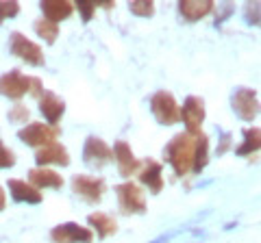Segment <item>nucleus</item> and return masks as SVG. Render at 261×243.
I'll use <instances>...</instances> for the list:
<instances>
[{
    "label": "nucleus",
    "instance_id": "1",
    "mask_svg": "<svg viewBox=\"0 0 261 243\" xmlns=\"http://www.w3.org/2000/svg\"><path fill=\"white\" fill-rule=\"evenodd\" d=\"M194 141H196V135H187V133H178L174 135L172 139L166 143L163 148V159L170 163L172 172L183 178L192 172V161H194Z\"/></svg>",
    "mask_w": 261,
    "mask_h": 243
},
{
    "label": "nucleus",
    "instance_id": "2",
    "mask_svg": "<svg viewBox=\"0 0 261 243\" xmlns=\"http://www.w3.org/2000/svg\"><path fill=\"white\" fill-rule=\"evenodd\" d=\"M116 198H118L120 213H124V215H144L148 210L142 187L135 185L133 180H124L116 185Z\"/></svg>",
    "mask_w": 261,
    "mask_h": 243
},
{
    "label": "nucleus",
    "instance_id": "3",
    "mask_svg": "<svg viewBox=\"0 0 261 243\" xmlns=\"http://www.w3.org/2000/svg\"><path fill=\"white\" fill-rule=\"evenodd\" d=\"M9 50L13 56H18L20 61L29 63V66H44L46 63V56H44V48L35 44L33 39H29L27 35H22L20 31H13L9 35Z\"/></svg>",
    "mask_w": 261,
    "mask_h": 243
},
{
    "label": "nucleus",
    "instance_id": "4",
    "mask_svg": "<svg viewBox=\"0 0 261 243\" xmlns=\"http://www.w3.org/2000/svg\"><path fill=\"white\" fill-rule=\"evenodd\" d=\"M207 117L205 100L200 96H187L183 100V107H178V119L185 124L187 135H198L202 133V122Z\"/></svg>",
    "mask_w": 261,
    "mask_h": 243
},
{
    "label": "nucleus",
    "instance_id": "5",
    "mask_svg": "<svg viewBox=\"0 0 261 243\" xmlns=\"http://www.w3.org/2000/svg\"><path fill=\"white\" fill-rule=\"evenodd\" d=\"M150 113L161 126H174L178 122V102L166 89H159L150 96Z\"/></svg>",
    "mask_w": 261,
    "mask_h": 243
},
{
    "label": "nucleus",
    "instance_id": "6",
    "mask_svg": "<svg viewBox=\"0 0 261 243\" xmlns=\"http://www.w3.org/2000/svg\"><path fill=\"white\" fill-rule=\"evenodd\" d=\"M59 135L61 133L57 126H48L44 122H31V124H24L18 131V139L31 145V148H44L48 143H55L59 139Z\"/></svg>",
    "mask_w": 261,
    "mask_h": 243
},
{
    "label": "nucleus",
    "instance_id": "7",
    "mask_svg": "<svg viewBox=\"0 0 261 243\" xmlns=\"http://www.w3.org/2000/svg\"><path fill=\"white\" fill-rule=\"evenodd\" d=\"M231 109L242 122H255L259 115V94L252 87H238L231 94Z\"/></svg>",
    "mask_w": 261,
    "mask_h": 243
},
{
    "label": "nucleus",
    "instance_id": "8",
    "mask_svg": "<svg viewBox=\"0 0 261 243\" xmlns=\"http://www.w3.org/2000/svg\"><path fill=\"white\" fill-rule=\"evenodd\" d=\"M72 191L87 204H98L102 196L107 193V183L100 176H89V174H76L72 176Z\"/></svg>",
    "mask_w": 261,
    "mask_h": 243
},
{
    "label": "nucleus",
    "instance_id": "9",
    "mask_svg": "<svg viewBox=\"0 0 261 243\" xmlns=\"http://www.w3.org/2000/svg\"><path fill=\"white\" fill-rule=\"evenodd\" d=\"M113 161V150L111 145L100 139L96 135H89L85 139V145H83V163L94 167V169H100L105 165H109Z\"/></svg>",
    "mask_w": 261,
    "mask_h": 243
},
{
    "label": "nucleus",
    "instance_id": "10",
    "mask_svg": "<svg viewBox=\"0 0 261 243\" xmlns=\"http://www.w3.org/2000/svg\"><path fill=\"white\" fill-rule=\"evenodd\" d=\"M50 241L53 243H92L94 232L87 226H81L76 222H65L50 230Z\"/></svg>",
    "mask_w": 261,
    "mask_h": 243
},
{
    "label": "nucleus",
    "instance_id": "11",
    "mask_svg": "<svg viewBox=\"0 0 261 243\" xmlns=\"http://www.w3.org/2000/svg\"><path fill=\"white\" fill-rule=\"evenodd\" d=\"M31 76H24L20 70H9L0 76V96L9 100H20L29 94Z\"/></svg>",
    "mask_w": 261,
    "mask_h": 243
},
{
    "label": "nucleus",
    "instance_id": "12",
    "mask_svg": "<svg viewBox=\"0 0 261 243\" xmlns=\"http://www.w3.org/2000/svg\"><path fill=\"white\" fill-rule=\"evenodd\" d=\"M113 159H116V165H118V172L122 178H128L130 176H135L137 172H140V167H142V161L135 157V152L130 150V145L126 141H116L113 143Z\"/></svg>",
    "mask_w": 261,
    "mask_h": 243
},
{
    "label": "nucleus",
    "instance_id": "13",
    "mask_svg": "<svg viewBox=\"0 0 261 243\" xmlns=\"http://www.w3.org/2000/svg\"><path fill=\"white\" fill-rule=\"evenodd\" d=\"M35 163H37V167H48V165L68 167L70 165V152L59 141L48 143V145H44V148H37V152H35Z\"/></svg>",
    "mask_w": 261,
    "mask_h": 243
},
{
    "label": "nucleus",
    "instance_id": "14",
    "mask_svg": "<svg viewBox=\"0 0 261 243\" xmlns=\"http://www.w3.org/2000/svg\"><path fill=\"white\" fill-rule=\"evenodd\" d=\"M39 113L48 122V126H57L65 113V100L59 98L57 94L48 92V89H44V94L39 96Z\"/></svg>",
    "mask_w": 261,
    "mask_h": 243
},
{
    "label": "nucleus",
    "instance_id": "15",
    "mask_svg": "<svg viewBox=\"0 0 261 243\" xmlns=\"http://www.w3.org/2000/svg\"><path fill=\"white\" fill-rule=\"evenodd\" d=\"M137 178H140V183L144 185V187H148V191L161 193V189H163V167H161L159 161H154V159L142 161V167H140V172H137Z\"/></svg>",
    "mask_w": 261,
    "mask_h": 243
},
{
    "label": "nucleus",
    "instance_id": "16",
    "mask_svg": "<svg viewBox=\"0 0 261 243\" xmlns=\"http://www.w3.org/2000/svg\"><path fill=\"white\" fill-rule=\"evenodd\" d=\"M214 9H216L214 0H181L176 5V11L185 22H198L207 18Z\"/></svg>",
    "mask_w": 261,
    "mask_h": 243
},
{
    "label": "nucleus",
    "instance_id": "17",
    "mask_svg": "<svg viewBox=\"0 0 261 243\" xmlns=\"http://www.w3.org/2000/svg\"><path fill=\"white\" fill-rule=\"evenodd\" d=\"M9 193L15 202H22V204H42L44 202V193L33 187L31 183L20 180V178L9 180Z\"/></svg>",
    "mask_w": 261,
    "mask_h": 243
},
{
    "label": "nucleus",
    "instance_id": "18",
    "mask_svg": "<svg viewBox=\"0 0 261 243\" xmlns=\"http://www.w3.org/2000/svg\"><path fill=\"white\" fill-rule=\"evenodd\" d=\"M29 183L35 189H61L63 187V176L57 174L50 167H33L29 172Z\"/></svg>",
    "mask_w": 261,
    "mask_h": 243
},
{
    "label": "nucleus",
    "instance_id": "19",
    "mask_svg": "<svg viewBox=\"0 0 261 243\" xmlns=\"http://www.w3.org/2000/svg\"><path fill=\"white\" fill-rule=\"evenodd\" d=\"M39 9L44 13V20L59 24L74 13V3H70V0H44V3H39Z\"/></svg>",
    "mask_w": 261,
    "mask_h": 243
},
{
    "label": "nucleus",
    "instance_id": "20",
    "mask_svg": "<svg viewBox=\"0 0 261 243\" xmlns=\"http://www.w3.org/2000/svg\"><path fill=\"white\" fill-rule=\"evenodd\" d=\"M87 224H89V230L98 234V239H107V237H111V234L118 232V222L113 220L111 215L100 213V210L89 213L87 215Z\"/></svg>",
    "mask_w": 261,
    "mask_h": 243
},
{
    "label": "nucleus",
    "instance_id": "21",
    "mask_svg": "<svg viewBox=\"0 0 261 243\" xmlns=\"http://www.w3.org/2000/svg\"><path fill=\"white\" fill-rule=\"evenodd\" d=\"M209 165V137L205 133L196 135L194 141V161H192V172L196 176H200L205 172V167Z\"/></svg>",
    "mask_w": 261,
    "mask_h": 243
},
{
    "label": "nucleus",
    "instance_id": "22",
    "mask_svg": "<svg viewBox=\"0 0 261 243\" xmlns=\"http://www.w3.org/2000/svg\"><path fill=\"white\" fill-rule=\"evenodd\" d=\"M242 137H244V141H242V145L235 148V155H238V157H250V155H255V152L259 150V145H261V131H259V126L244 128Z\"/></svg>",
    "mask_w": 261,
    "mask_h": 243
},
{
    "label": "nucleus",
    "instance_id": "23",
    "mask_svg": "<svg viewBox=\"0 0 261 243\" xmlns=\"http://www.w3.org/2000/svg\"><path fill=\"white\" fill-rule=\"evenodd\" d=\"M33 28H35L37 37H42L44 42L50 44V46L57 42V37H59V24H53V22H48V20H44V18L35 20Z\"/></svg>",
    "mask_w": 261,
    "mask_h": 243
},
{
    "label": "nucleus",
    "instance_id": "24",
    "mask_svg": "<svg viewBox=\"0 0 261 243\" xmlns=\"http://www.w3.org/2000/svg\"><path fill=\"white\" fill-rule=\"evenodd\" d=\"M128 11L137 18H152L154 15V3L152 0H130Z\"/></svg>",
    "mask_w": 261,
    "mask_h": 243
},
{
    "label": "nucleus",
    "instance_id": "25",
    "mask_svg": "<svg viewBox=\"0 0 261 243\" xmlns=\"http://www.w3.org/2000/svg\"><path fill=\"white\" fill-rule=\"evenodd\" d=\"M29 115H31V111H29L27 107H24L22 102L13 104V107L9 109V113H7V117H9V122H11V124H27Z\"/></svg>",
    "mask_w": 261,
    "mask_h": 243
},
{
    "label": "nucleus",
    "instance_id": "26",
    "mask_svg": "<svg viewBox=\"0 0 261 243\" xmlns=\"http://www.w3.org/2000/svg\"><path fill=\"white\" fill-rule=\"evenodd\" d=\"M20 13V3L15 0H0V24L5 20H11Z\"/></svg>",
    "mask_w": 261,
    "mask_h": 243
},
{
    "label": "nucleus",
    "instance_id": "27",
    "mask_svg": "<svg viewBox=\"0 0 261 243\" xmlns=\"http://www.w3.org/2000/svg\"><path fill=\"white\" fill-rule=\"evenodd\" d=\"M15 165V152L0 141V169H9Z\"/></svg>",
    "mask_w": 261,
    "mask_h": 243
},
{
    "label": "nucleus",
    "instance_id": "28",
    "mask_svg": "<svg viewBox=\"0 0 261 243\" xmlns=\"http://www.w3.org/2000/svg\"><path fill=\"white\" fill-rule=\"evenodd\" d=\"M74 9H79L81 18H83V22L87 24L89 20L94 18V13H96V5H94V3H87V0H79V3L74 5Z\"/></svg>",
    "mask_w": 261,
    "mask_h": 243
},
{
    "label": "nucleus",
    "instance_id": "29",
    "mask_svg": "<svg viewBox=\"0 0 261 243\" xmlns=\"http://www.w3.org/2000/svg\"><path fill=\"white\" fill-rule=\"evenodd\" d=\"M244 18H246V24L257 26L259 24V3H246V7H244Z\"/></svg>",
    "mask_w": 261,
    "mask_h": 243
},
{
    "label": "nucleus",
    "instance_id": "30",
    "mask_svg": "<svg viewBox=\"0 0 261 243\" xmlns=\"http://www.w3.org/2000/svg\"><path fill=\"white\" fill-rule=\"evenodd\" d=\"M231 141H233V135L228 133V131H222V135H220V145L216 148V155H218V157L226 155L228 148H231Z\"/></svg>",
    "mask_w": 261,
    "mask_h": 243
},
{
    "label": "nucleus",
    "instance_id": "31",
    "mask_svg": "<svg viewBox=\"0 0 261 243\" xmlns=\"http://www.w3.org/2000/svg\"><path fill=\"white\" fill-rule=\"evenodd\" d=\"M29 94L33 96V98H37V100H39V96L44 94V83L37 76H31V80H29Z\"/></svg>",
    "mask_w": 261,
    "mask_h": 243
},
{
    "label": "nucleus",
    "instance_id": "32",
    "mask_svg": "<svg viewBox=\"0 0 261 243\" xmlns=\"http://www.w3.org/2000/svg\"><path fill=\"white\" fill-rule=\"evenodd\" d=\"M231 13H233V5H228V3L218 5V11H216V26H220V24H222Z\"/></svg>",
    "mask_w": 261,
    "mask_h": 243
},
{
    "label": "nucleus",
    "instance_id": "33",
    "mask_svg": "<svg viewBox=\"0 0 261 243\" xmlns=\"http://www.w3.org/2000/svg\"><path fill=\"white\" fill-rule=\"evenodd\" d=\"M176 237V232H168V234H161V237H157L154 241H150V243H170Z\"/></svg>",
    "mask_w": 261,
    "mask_h": 243
},
{
    "label": "nucleus",
    "instance_id": "34",
    "mask_svg": "<svg viewBox=\"0 0 261 243\" xmlns=\"http://www.w3.org/2000/svg\"><path fill=\"white\" fill-rule=\"evenodd\" d=\"M5 206H7V193H5L3 187H0V213L5 210Z\"/></svg>",
    "mask_w": 261,
    "mask_h": 243
}]
</instances>
